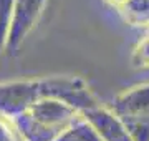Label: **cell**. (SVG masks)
I'll return each instance as SVG.
<instances>
[{
    "mask_svg": "<svg viewBox=\"0 0 149 141\" xmlns=\"http://www.w3.org/2000/svg\"><path fill=\"white\" fill-rule=\"evenodd\" d=\"M83 116L90 121V125L96 130L103 141H133L124 123L113 113L109 106L98 105L83 113Z\"/></svg>",
    "mask_w": 149,
    "mask_h": 141,
    "instance_id": "cell-6",
    "label": "cell"
},
{
    "mask_svg": "<svg viewBox=\"0 0 149 141\" xmlns=\"http://www.w3.org/2000/svg\"><path fill=\"white\" fill-rule=\"evenodd\" d=\"M118 12L131 27H139L144 30L149 27V0H128Z\"/></svg>",
    "mask_w": 149,
    "mask_h": 141,
    "instance_id": "cell-7",
    "label": "cell"
},
{
    "mask_svg": "<svg viewBox=\"0 0 149 141\" xmlns=\"http://www.w3.org/2000/svg\"><path fill=\"white\" fill-rule=\"evenodd\" d=\"M55 141H103V140L96 133L95 128L90 125V121L81 114L80 118L74 119Z\"/></svg>",
    "mask_w": 149,
    "mask_h": 141,
    "instance_id": "cell-8",
    "label": "cell"
},
{
    "mask_svg": "<svg viewBox=\"0 0 149 141\" xmlns=\"http://www.w3.org/2000/svg\"><path fill=\"white\" fill-rule=\"evenodd\" d=\"M103 2H106V3H108L109 7H113V8L119 10V8H121V7L124 5L126 2H128V0H103Z\"/></svg>",
    "mask_w": 149,
    "mask_h": 141,
    "instance_id": "cell-13",
    "label": "cell"
},
{
    "mask_svg": "<svg viewBox=\"0 0 149 141\" xmlns=\"http://www.w3.org/2000/svg\"><path fill=\"white\" fill-rule=\"evenodd\" d=\"M146 35H149V27H148V28H146Z\"/></svg>",
    "mask_w": 149,
    "mask_h": 141,
    "instance_id": "cell-14",
    "label": "cell"
},
{
    "mask_svg": "<svg viewBox=\"0 0 149 141\" xmlns=\"http://www.w3.org/2000/svg\"><path fill=\"white\" fill-rule=\"evenodd\" d=\"M0 141H23L12 121L0 116Z\"/></svg>",
    "mask_w": 149,
    "mask_h": 141,
    "instance_id": "cell-12",
    "label": "cell"
},
{
    "mask_svg": "<svg viewBox=\"0 0 149 141\" xmlns=\"http://www.w3.org/2000/svg\"><path fill=\"white\" fill-rule=\"evenodd\" d=\"M13 7L15 0H0V52L7 50L10 30L13 23Z\"/></svg>",
    "mask_w": 149,
    "mask_h": 141,
    "instance_id": "cell-9",
    "label": "cell"
},
{
    "mask_svg": "<svg viewBox=\"0 0 149 141\" xmlns=\"http://www.w3.org/2000/svg\"><path fill=\"white\" fill-rule=\"evenodd\" d=\"M109 108L119 119L149 113V82L138 83L118 93L113 98Z\"/></svg>",
    "mask_w": 149,
    "mask_h": 141,
    "instance_id": "cell-5",
    "label": "cell"
},
{
    "mask_svg": "<svg viewBox=\"0 0 149 141\" xmlns=\"http://www.w3.org/2000/svg\"><path fill=\"white\" fill-rule=\"evenodd\" d=\"M40 100L37 80H12L0 83V116L13 121Z\"/></svg>",
    "mask_w": 149,
    "mask_h": 141,
    "instance_id": "cell-3",
    "label": "cell"
},
{
    "mask_svg": "<svg viewBox=\"0 0 149 141\" xmlns=\"http://www.w3.org/2000/svg\"><path fill=\"white\" fill-rule=\"evenodd\" d=\"M80 116L65 103L40 98L12 123L23 141H55Z\"/></svg>",
    "mask_w": 149,
    "mask_h": 141,
    "instance_id": "cell-1",
    "label": "cell"
},
{
    "mask_svg": "<svg viewBox=\"0 0 149 141\" xmlns=\"http://www.w3.org/2000/svg\"><path fill=\"white\" fill-rule=\"evenodd\" d=\"M47 5V0H15L13 7V23L10 30V38L7 45L8 53H17L25 38L37 27Z\"/></svg>",
    "mask_w": 149,
    "mask_h": 141,
    "instance_id": "cell-4",
    "label": "cell"
},
{
    "mask_svg": "<svg viewBox=\"0 0 149 141\" xmlns=\"http://www.w3.org/2000/svg\"><path fill=\"white\" fill-rule=\"evenodd\" d=\"M37 82L40 98L56 100L80 114L100 105L86 80L78 75H50L37 78Z\"/></svg>",
    "mask_w": 149,
    "mask_h": 141,
    "instance_id": "cell-2",
    "label": "cell"
},
{
    "mask_svg": "<svg viewBox=\"0 0 149 141\" xmlns=\"http://www.w3.org/2000/svg\"><path fill=\"white\" fill-rule=\"evenodd\" d=\"M133 141H149V113L121 119Z\"/></svg>",
    "mask_w": 149,
    "mask_h": 141,
    "instance_id": "cell-10",
    "label": "cell"
},
{
    "mask_svg": "<svg viewBox=\"0 0 149 141\" xmlns=\"http://www.w3.org/2000/svg\"><path fill=\"white\" fill-rule=\"evenodd\" d=\"M129 61L134 70H149V35H144L136 43Z\"/></svg>",
    "mask_w": 149,
    "mask_h": 141,
    "instance_id": "cell-11",
    "label": "cell"
}]
</instances>
